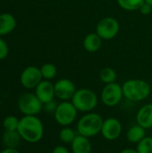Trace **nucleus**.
I'll use <instances>...</instances> for the list:
<instances>
[{"instance_id": "nucleus-11", "label": "nucleus", "mask_w": 152, "mask_h": 153, "mask_svg": "<svg viewBox=\"0 0 152 153\" xmlns=\"http://www.w3.org/2000/svg\"><path fill=\"white\" fill-rule=\"evenodd\" d=\"M55 87V95L56 98L62 101L71 100L76 92L77 89L75 84L69 79H60L54 84Z\"/></svg>"}, {"instance_id": "nucleus-18", "label": "nucleus", "mask_w": 152, "mask_h": 153, "mask_svg": "<svg viewBox=\"0 0 152 153\" xmlns=\"http://www.w3.org/2000/svg\"><path fill=\"white\" fill-rule=\"evenodd\" d=\"M146 136V129L138 124L131 126L126 132V139L129 143L137 144Z\"/></svg>"}, {"instance_id": "nucleus-19", "label": "nucleus", "mask_w": 152, "mask_h": 153, "mask_svg": "<svg viewBox=\"0 0 152 153\" xmlns=\"http://www.w3.org/2000/svg\"><path fill=\"white\" fill-rule=\"evenodd\" d=\"M99 80L105 83V84H109L116 82L117 79V74L115 69L112 67H104L99 71Z\"/></svg>"}, {"instance_id": "nucleus-14", "label": "nucleus", "mask_w": 152, "mask_h": 153, "mask_svg": "<svg viewBox=\"0 0 152 153\" xmlns=\"http://www.w3.org/2000/svg\"><path fill=\"white\" fill-rule=\"evenodd\" d=\"M71 150L73 153H91L92 144L90 138L77 134L71 143Z\"/></svg>"}, {"instance_id": "nucleus-7", "label": "nucleus", "mask_w": 152, "mask_h": 153, "mask_svg": "<svg viewBox=\"0 0 152 153\" xmlns=\"http://www.w3.org/2000/svg\"><path fill=\"white\" fill-rule=\"evenodd\" d=\"M101 101L108 108H113L117 106L124 98L123 88L119 83L113 82L109 84H105L101 91Z\"/></svg>"}, {"instance_id": "nucleus-4", "label": "nucleus", "mask_w": 152, "mask_h": 153, "mask_svg": "<svg viewBox=\"0 0 152 153\" xmlns=\"http://www.w3.org/2000/svg\"><path fill=\"white\" fill-rule=\"evenodd\" d=\"M71 101L78 112L89 113L92 112L97 108L99 98L92 90L88 88H81L76 91Z\"/></svg>"}, {"instance_id": "nucleus-13", "label": "nucleus", "mask_w": 152, "mask_h": 153, "mask_svg": "<svg viewBox=\"0 0 152 153\" xmlns=\"http://www.w3.org/2000/svg\"><path fill=\"white\" fill-rule=\"evenodd\" d=\"M136 122L144 129L152 128V103L142 106L136 114Z\"/></svg>"}, {"instance_id": "nucleus-6", "label": "nucleus", "mask_w": 152, "mask_h": 153, "mask_svg": "<svg viewBox=\"0 0 152 153\" xmlns=\"http://www.w3.org/2000/svg\"><path fill=\"white\" fill-rule=\"evenodd\" d=\"M17 106L24 116H37L43 110V103L35 93L31 92L22 94L18 100Z\"/></svg>"}, {"instance_id": "nucleus-27", "label": "nucleus", "mask_w": 152, "mask_h": 153, "mask_svg": "<svg viewBox=\"0 0 152 153\" xmlns=\"http://www.w3.org/2000/svg\"><path fill=\"white\" fill-rule=\"evenodd\" d=\"M139 11H140V13H141L142 14H143V15H149V14L151 13L152 5H151V4H147V3L144 2V3L142 4V6L140 7Z\"/></svg>"}, {"instance_id": "nucleus-20", "label": "nucleus", "mask_w": 152, "mask_h": 153, "mask_svg": "<svg viewBox=\"0 0 152 153\" xmlns=\"http://www.w3.org/2000/svg\"><path fill=\"white\" fill-rule=\"evenodd\" d=\"M77 132L71 128L70 126H64L58 134L59 139L62 143H66V144H71L73 141L75 139L77 136Z\"/></svg>"}, {"instance_id": "nucleus-28", "label": "nucleus", "mask_w": 152, "mask_h": 153, "mask_svg": "<svg viewBox=\"0 0 152 153\" xmlns=\"http://www.w3.org/2000/svg\"><path fill=\"white\" fill-rule=\"evenodd\" d=\"M51 153H70V152H69V150L65 146L58 145V146H56L52 150V152Z\"/></svg>"}, {"instance_id": "nucleus-10", "label": "nucleus", "mask_w": 152, "mask_h": 153, "mask_svg": "<svg viewBox=\"0 0 152 153\" xmlns=\"http://www.w3.org/2000/svg\"><path fill=\"white\" fill-rule=\"evenodd\" d=\"M42 80L43 77L40 72V68H38L33 65L26 67L22 72L20 77L22 85L29 90L35 89Z\"/></svg>"}, {"instance_id": "nucleus-33", "label": "nucleus", "mask_w": 152, "mask_h": 153, "mask_svg": "<svg viewBox=\"0 0 152 153\" xmlns=\"http://www.w3.org/2000/svg\"><path fill=\"white\" fill-rule=\"evenodd\" d=\"M40 153H46V152H40Z\"/></svg>"}, {"instance_id": "nucleus-1", "label": "nucleus", "mask_w": 152, "mask_h": 153, "mask_svg": "<svg viewBox=\"0 0 152 153\" xmlns=\"http://www.w3.org/2000/svg\"><path fill=\"white\" fill-rule=\"evenodd\" d=\"M22 141L37 143L44 136V125L37 116H23L20 118L17 129Z\"/></svg>"}, {"instance_id": "nucleus-9", "label": "nucleus", "mask_w": 152, "mask_h": 153, "mask_svg": "<svg viewBox=\"0 0 152 153\" xmlns=\"http://www.w3.org/2000/svg\"><path fill=\"white\" fill-rule=\"evenodd\" d=\"M123 132L122 123L116 117H108L104 120L101 135L107 141H116L118 139Z\"/></svg>"}, {"instance_id": "nucleus-17", "label": "nucleus", "mask_w": 152, "mask_h": 153, "mask_svg": "<svg viewBox=\"0 0 152 153\" xmlns=\"http://www.w3.org/2000/svg\"><path fill=\"white\" fill-rule=\"evenodd\" d=\"M22 139L18 131H4L2 135V143L4 148H17Z\"/></svg>"}, {"instance_id": "nucleus-5", "label": "nucleus", "mask_w": 152, "mask_h": 153, "mask_svg": "<svg viewBox=\"0 0 152 153\" xmlns=\"http://www.w3.org/2000/svg\"><path fill=\"white\" fill-rule=\"evenodd\" d=\"M78 110L71 100L61 101L58 103L57 108L54 113L56 122L61 126H71L77 118Z\"/></svg>"}, {"instance_id": "nucleus-3", "label": "nucleus", "mask_w": 152, "mask_h": 153, "mask_svg": "<svg viewBox=\"0 0 152 153\" xmlns=\"http://www.w3.org/2000/svg\"><path fill=\"white\" fill-rule=\"evenodd\" d=\"M104 119L95 112L85 113L77 122L76 132L78 134L91 138L101 133Z\"/></svg>"}, {"instance_id": "nucleus-25", "label": "nucleus", "mask_w": 152, "mask_h": 153, "mask_svg": "<svg viewBox=\"0 0 152 153\" xmlns=\"http://www.w3.org/2000/svg\"><path fill=\"white\" fill-rule=\"evenodd\" d=\"M57 106H58V103L53 100L51 101H48V102L43 104V110L48 114H54L57 108Z\"/></svg>"}, {"instance_id": "nucleus-15", "label": "nucleus", "mask_w": 152, "mask_h": 153, "mask_svg": "<svg viewBox=\"0 0 152 153\" xmlns=\"http://www.w3.org/2000/svg\"><path fill=\"white\" fill-rule=\"evenodd\" d=\"M102 40L103 39L96 32H91L84 37L82 45L87 52L95 53L100 49L102 46Z\"/></svg>"}, {"instance_id": "nucleus-26", "label": "nucleus", "mask_w": 152, "mask_h": 153, "mask_svg": "<svg viewBox=\"0 0 152 153\" xmlns=\"http://www.w3.org/2000/svg\"><path fill=\"white\" fill-rule=\"evenodd\" d=\"M8 55V46L6 42L0 38V60L4 59Z\"/></svg>"}, {"instance_id": "nucleus-31", "label": "nucleus", "mask_w": 152, "mask_h": 153, "mask_svg": "<svg viewBox=\"0 0 152 153\" xmlns=\"http://www.w3.org/2000/svg\"><path fill=\"white\" fill-rule=\"evenodd\" d=\"M144 2L147 3V4H151V5H152V0H144Z\"/></svg>"}, {"instance_id": "nucleus-8", "label": "nucleus", "mask_w": 152, "mask_h": 153, "mask_svg": "<svg viewBox=\"0 0 152 153\" xmlns=\"http://www.w3.org/2000/svg\"><path fill=\"white\" fill-rule=\"evenodd\" d=\"M120 30L119 22L114 17L102 18L96 26V33L103 40H110L116 38Z\"/></svg>"}, {"instance_id": "nucleus-29", "label": "nucleus", "mask_w": 152, "mask_h": 153, "mask_svg": "<svg viewBox=\"0 0 152 153\" xmlns=\"http://www.w3.org/2000/svg\"><path fill=\"white\" fill-rule=\"evenodd\" d=\"M0 153H21L17 148H4Z\"/></svg>"}, {"instance_id": "nucleus-32", "label": "nucleus", "mask_w": 152, "mask_h": 153, "mask_svg": "<svg viewBox=\"0 0 152 153\" xmlns=\"http://www.w3.org/2000/svg\"><path fill=\"white\" fill-rule=\"evenodd\" d=\"M105 153H114V152H105Z\"/></svg>"}, {"instance_id": "nucleus-21", "label": "nucleus", "mask_w": 152, "mask_h": 153, "mask_svg": "<svg viewBox=\"0 0 152 153\" xmlns=\"http://www.w3.org/2000/svg\"><path fill=\"white\" fill-rule=\"evenodd\" d=\"M118 5L125 11H137L140 9L144 0H116Z\"/></svg>"}, {"instance_id": "nucleus-22", "label": "nucleus", "mask_w": 152, "mask_h": 153, "mask_svg": "<svg viewBox=\"0 0 152 153\" xmlns=\"http://www.w3.org/2000/svg\"><path fill=\"white\" fill-rule=\"evenodd\" d=\"M40 72H41V74H42V77L44 80L50 81L56 76L57 69L55 65H53L51 63H47V64H44L40 67Z\"/></svg>"}, {"instance_id": "nucleus-24", "label": "nucleus", "mask_w": 152, "mask_h": 153, "mask_svg": "<svg viewBox=\"0 0 152 153\" xmlns=\"http://www.w3.org/2000/svg\"><path fill=\"white\" fill-rule=\"evenodd\" d=\"M136 151L138 153H152V137L145 136L137 143Z\"/></svg>"}, {"instance_id": "nucleus-30", "label": "nucleus", "mask_w": 152, "mask_h": 153, "mask_svg": "<svg viewBox=\"0 0 152 153\" xmlns=\"http://www.w3.org/2000/svg\"><path fill=\"white\" fill-rule=\"evenodd\" d=\"M120 153H138V152L136 151V149H131V148H127L125 149L123 151H121Z\"/></svg>"}, {"instance_id": "nucleus-16", "label": "nucleus", "mask_w": 152, "mask_h": 153, "mask_svg": "<svg viewBox=\"0 0 152 153\" xmlns=\"http://www.w3.org/2000/svg\"><path fill=\"white\" fill-rule=\"evenodd\" d=\"M16 27L15 18L8 13L0 14V36L12 32Z\"/></svg>"}, {"instance_id": "nucleus-23", "label": "nucleus", "mask_w": 152, "mask_h": 153, "mask_svg": "<svg viewBox=\"0 0 152 153\" xmlns=\"http://www.w3.org/2000/svg\"><path fill=\"white\" fill-rule=\"evenodd\" d=\"M20 119L15 116H7L3 120V127L4 131H16L18 129Z\"/></svg>"}, {"instance_id": "nucleus-12", "label": "nucleus", "mask_w": 152, "mask_h": 153, "mask_svg": "<svg viewBox=\"0 0 152 153\" xmlns=\"http://www.w3.org/2000/svg\"><path fill=\"white\" fill-rule=\"evenodd\" d=\"M35 94L43 104L53 100L56 97L54 84L50 81L42 80L35 88Z\"/></svg>"}, {"instance_id": "nucleus-2", "label": "nucleus", "mask_w": 152, "mask_h": 153, "mask_svg": "<svg viewBox=\"0 0 152 153\" xmlns=\"http://www.w3.org/2000/svg\"><path fill=\"white\" fill-rule=\"evenodd\" d=\"M122 88L124 98L132 102L142 101L151 92V84L142 79H129L123 83Z\"/></svg>"}]
</instances>
